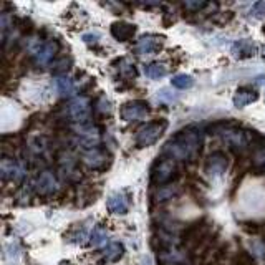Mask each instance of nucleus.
I'll use <instances>...</instances> for the list:
<instances>
[{
    "label": "nucleus",
    "mask_w": 265,
    "mask_h": 265,
    "mask_svg": "<svg viewBox=\"0 0 265 265\" xmlns=\"http://www.w3.org/2000/svg\"><path fill=\"white\" fill-rule=\"evenodd\" d=\"M103 254H104V259L115 262V260L123 257V254H125V247H123V244H120V242H111V244H108L106 247H104Z\"/></svg>",
    "instance_id": "obj_20"
},
{
    "label": "nucleus",
    "mask_w": 265,
    "mask_h": 265,
    "mask_svg": "<svg viewBox=\"0 0 265 265\" xmlns=\"http://www.w3.org/2000/svg\"><path fill=\"white\" fill-rule=\"evenodd\" d=\"M232 55L235 58H249L254 55V43L250 40H240L232 47Z\"/></svg>",
    "instance_id": "obj_18"
},
{
    "label": "nucleus",
    "mask_w": 265,
    "mask_h": 265,
    "mask_svg": "<svg viewBox=\"0 0 265 265\" xmlns=\"http://www.w3.org/2000/svg\"><path fill=\"white\" fill-rule=\"evenodd\" d=\"M32 187H33L35 193L40 196H52L58 191V179L52 171L45 169V171H42L36 176V179L33 181Z\"/></svg>",
    "instance_id": "obj_5"
},
{
    "label": "nucleus",
    "mask_w": 265,
    "mask_h": 265,
    "mask_svg": "<svg viewBox=\"0 0 265 265\" xmlns=\"http://www.w3.org/2000/svg\"><path fill=\"white\" fill-rule=\"evenodd\" d=\"M158 260L161 265H181L184 262V254L181 250H177V247L163 250V252H158Z\"/></svg>",
    "instance_id": "obj_16"
},
{
    "label": "nucleus",
    "mask_w": 265,
    "mask_h": 265,
    "mask_svg": "<svg viewBox=\"0 0 265 265\" xmlns=\"http://www.w3.org/2000/svg\"><path fill=\"white\" fill-rule=\"evenodd\" d=\"M205 5H207V2H186L184 7L187 8H193V10H199V8H204Z\"/></svg>",
    "instance_id": "obj_29"
},
{
    "label": "nucleus",
    "mask_w": 265,
    "mask_h": 265,
    "mask_svg": "<svg viewBox=\"0 0 265 265\" xmlns=\"http://www.w3.org/2000/svg\"><path fill=\"white\" fill-rule=\"evenodd\" d=\"M81 161L88 169H93V171H98V169L106 167L109 164V154L103 148H90L88 151H85L83 156H81Z\"/></svg>",
    "instance_id": "obj_7"
},
{
    "label": "nucleus",
    "mask_w": 265,
    "mask_h": 265,
    "mask_svg": "<svg viewBox=\"0 0 265 265\" xmlns=\"http://www.w3.org/2000/svg\"><path fill=\"white\" fill-rule=\"evenodd\" d=\"M229 167V159H227L226 154L222 151H216L205 161V171L211 176H221L227 171Z\"/></svg>",
    "instance_id": "obj_10"
},
{
    "label": "nucleus",
    "mask_w": 265,
    "mask_h": 265,
    "mask_svg": "<svg viewBox=\"0 0 265 265\" xmlns=\"http://www.w3.org/2000/svg\"><path fill=\"white\" fill-rule=\"evenodd\" d=\"M179 176V167H177V161L172 158H161L154 164L153 172H151V181L156 186H166L172 184V181Z\"/></svg>",
    "instance_id": "obj_2"
},
{
    "label": "nucleus",
    "mask_w": 265,
    "mask_h": 265,
    "mask_svg": "<svg viewBox=\"0 0 265 265\" xmlns=\"http://www.w3.org/2000/svg\"><path fill=\"white\" fill-rule=\"evenodd\" d=\"M171 83H172V86H176V88H179V90H187L194 85V80L191 78L189 75H177L171 80Z\"/></svg>",
    "instance_id": "obj_25"
},
{
    "label": "nucleus",
    "mask_w": 265,
    "mask_h": 265,
    "mask_svg": "<svg viewBox=\"0 0 265 265\" xmlns=\"http://www.w3.org/2000/svg\"><path fill=\"white\" fill-rule=\"evenodd\" d=\"M68 116L78 125L91 123V101L88 97H76L68 103Z\"/></svg>",
    "instance_id": "obj_4"
},
{
    "label": "nucleus",
    "mask_w": 265,
    "mask_h": 265,
    "mask_svg": "<svg viewBox=\"0 0 265 265\" xmlns=\"http://www.w3.org/2000/svg\"><path fill=\"white\" fill-rule=\"evenodd\" d=\"M25 166L20 161H15L12 158H3L2 159V179L3 181H12V182H20L25 177Z\"/></svg>",
    "instance_id": "obj_8"
},
{
    "label": "nucleus",
    "mask_w": 265,
    "mask_h": 265,
    "mask_svg": "<svg viewBox=\"0 0 265 265\" xmlns=\"http://www.w3.org/2000/svg\"><path fill=\"white\" fill-rule=\"evenodd\" d=\"M116 66H118V73L121 75V78L125 80H134L138 76V70L132 63L128 60V58H120L116 62Z\"/></svg>",
    "instance_id": "obj_17"
},
{
    "label": "nucleus",
    "mask_w": 265,
    "mask_h": 265,
    "mask_svg": "<svg viewBox=\"0 0 265 265\" xmlns=\"http://www.w3.org/2000/svg\"><path fill=\"white\" fill-rule=\"evenodd\" d=\"M164 38L159 35H143L138 42L134 43V52L138 55H151L158 53L163 48Z\"/></svg>",
    "instance_id": "obj_9"
},
{
    "label": "nucleus",
    "mask_w": 265,
    "mask_h": 265,
    "mask_svg": "<svg viewBox=\"0 0 265 265\" xmlns=\"http://www.w3.org/2000/svg\"><path fill=\"white\" fill-rule=\"evenodd\" d=\"M91 245H95V247H101V245H104V242H106V232H104L103 229H99V227H97L93 232H91Z\"/></svg>",
    "instance_id": "obj_26"
},
{
    "label": "nucleus",
    "mask_w": 265,
    "mask_h": 265,
    "mask_svg": "<svg viewBox=\"0 0 265 265\" xmlns=\"http://www.w3.org/2000/svg\"><path fill=\"white\" fill-rule=\"evenodd\" d=\"M57 88H58V93L62 95L63 98H70L73 93H75V83H73L71 78L68 76H58L57 78Z\"/></svg>",
    "instance_id": "obj_19"
},
{
    "label": "nucleus",
    "mask_w": 265,
    "mask_h": 265,
    "mask_svg": "<svg viewBox=\"0 0 265 265\" xmlns=\"http://www.w3.org/2000/svg\"><path fill=\"white\" fill-rule=\"evenodd\" d=\"M76 134L80 136V141L90 148H97L99 143V131L97 126L90 125H78L76 126Z\"/></svg>",
    "instance_id": "obj_11"
},
{
    "label": "nucleus",
    "mask_w": 265,
    "mask_h": 265,
    "mask_svg": "<svg viewBox=\"0 0 265 265\" xmlns=\"http://www.w3.org/2000/svg\"><path fill=\"white\" fill-rule=\"evenodd\" d=\"M166 128H167V121H164V120L146 123L144 126H141L139 130L136 131V134H134L136 144L141 146V148L156 144L158 141L163 138Z\"/></svg>",
    "instance_id": "obj_3"
},
{
    "label": "nucleus",
    "mask_w": 265,
    "mask_h": 265,
    "mask_svg": "<svg viewBox=\"0 0 265 265\" xmlns=\"http://www.w3.org/2000/svg\"><path fill=\"white\" fill-rule=\"evenodd\" d=\"M254 12H255V17L264 18L265 17V2H257V3H255Z\"/></svg>",
    "instance_id": "obj_28"
},
{
    "label": "nucleus",
    "mask_w": 265,
    "mask_h": 265,
    "mask_svg": "<svg viewBox=\"0 0 265 265\" xmlns=\"http://www.w3.org/2000/svg\"><path fill=\"white\" fill-rule=\"evenodd\" d=\"M177 186L176 184H166V186H161L158 187L156 191V196H154V199L158 200V202H166V200L172 199L174 196L177 194Z\"/></svg>",
    "instance_id": "obj_21"
},
{
    "label": "nucleus",
    "mask_w": 265,
    "mask_h": 265,
    "mask_svg": "<svg viewBox=\"0 0 265 265\" xmlns=\"http://www.w3.org/2000/svg\"><path fill=\"white\" fill-rule=\"evenodd\" d=\"M151 109L149 104L141 99H134V101H128L121 106V118L125 121H138L144 120L146 116H149Z\"/></svg>",
    "instance_id": "obj_6"
},
{
    "label": "nucleus",
    "mask_w": 265,
    "mask_h": 265,
    "mask_svg": "<svg viewBox=\"0 0 265 265\" xmlns=\"http://www.w3.org/2000/svg\"><path fill=\"white\" fill-rule=\"evenodd\" d=\"M108 209L113 214H126L128 209H130V204H128L126 196L123 194V193L109 194V198H108Z\"/></svg>",
    "instance_id": "obj_15"
},
{
    "label": "nucleus",
    "mask_w": 265,
    "mask_h": 265,
    "mask_svg": "<svg viewBox=\"0 0 265 265\" xmlns=\"http://www.w3.org/2000/svg\"><path fill=\"white\" fill-rule=\"evenodd\" d=\"M166 66L163 65V63H149L148 66H146V75L149 76V78L153 80H159L163 78L164 75H166Z\"/></svg>",
    "instance_id": "obj_24"
},
{
    "label": "nucleus",
    "mask_w": 265,
    "mask_h": 265,
    "mask_svg": "<svg viewBox=\"0 0 265 265\" xmlns=\"http://www.w3.org/2000/svg\"><path fill=\"white\" fill-rule=\"evenodd\" d=\"M200 149H202V132L198 128H186L164 146V153L169 154V158L182 163H193L199 156Z\"/></svg>",
    "instance_id": "obj_1"
},
{
    "label": "nucleus",
    "mask_w": 265,
    "mask_h": 265,
    "mask_svg": "<svg viewBox=\"0 0 265 265\" xmlns=\"http://www.w3.org/2000/svg\"><path fill=\"white\" fill-rule=\"evenodd\" d=\"M58 48H60V45H58L57 40H50V42L43 43L42 48L38 50V53L35 55V63L40 66H47L48 63L55 58Z\"/></svg>",
    "instance_id": "obj_12"
},
{
    "label": "nucleus",
    "mask_w": 265,
    "mask_h": 265,
    "mask_svg": "<svg viewBox=\"0 0 265 265\" xmlns=\"http://www.w3.org/2000/svg\"><path fill=\"white\" fill-rule=\"evenodd\" d=\"M254 166L260 167V169H265V146L264 148H260L257 153L254 154Z\"/></svg>",
    "instance_id": "obj_27"
},
{
    "label": "nucleus",
    "mask_w": 265,
    "mask_h": 265,
    "mask_svg": "<svg viewBox=\"0 0 265 265\" xmlns=\"http://www.w3.org/2000/svg\"><path fill=\"white\" fill-rule=\"evenodd\" d=\"M47 148H48V143H47V139H45L43 136H38V138H35L33 141H30V144H29L30 153L33 154L35 158L43 156Z\"/></svg>",
    "instance_id": "obj_22"
},
{
    "label": "nucleus",
    "mask_w": 265,
    "mask_h": 265,
    "mask_svg": "<svg viewBox=\"0 0 265 265\" xmlns=\"http://www.w3.org/2000/svg\"><path fill=\"white\" fill-rule=\"evenodd\" d=\"M73 65V60L70 57H65V58H60V60H57L53 63L52 66V73L53 75H58V76H65V73L70 70Z\"/></svg>",
    "instance_id": "obj_23"
},
{
    "label": "nucleus",
    "mask_w": 265,
    "mask_h": 265,
    "mask_svg": "<svg viewBox=\"0 0 265 265\" xmlns=\"http://www.w3.org/2000/svg\"><path fill=\"white\" fill-rule=\"evenodd\" d=\"M136 33V25L126 24V22H115L111 25V35L115 36L118 42H126V40L132 38Z\"/></svg>",
    "instance_id": "obj_13"
},
{
    "label": "nucleus",
    "mask_w": 265,
    "mask_h": 265,
    "mask_svg": "<svg viewBox=\"0 0 265 265\" xmlns=\"http://www.w3.org/2000/svg\"><path fill=\"white\" fill-rule=\"evenodd\" d=\"M257 99H259V93L254 88H249V86H242L234 95V104L237 108H244L250 103L257 101Z\"/></svg>",
    "instance_id": "obj_14"
}]
</instances>
